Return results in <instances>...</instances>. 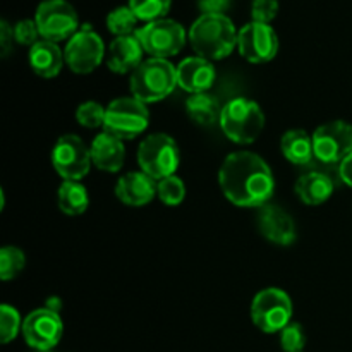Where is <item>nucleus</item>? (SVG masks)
<instances>
[{
    "instance_id": "obj_12",
    "label": "nucleus",
    "mask_w": 352,
    "mask_h": 352,
    "mask_svg": "<svg viewBox=\"0 0 352 352\" xmlns=\"http://www.w3.org/2000/svg\"><path fill=\"white\" fill-rule=\"evenodd\" d=\"M313 151L322 164H342L352 153V126L346 120L322 124L313 133Z\"/></svg>"
},
{
    "instance_id": "obj_19",
    "label": "nucleus",
    "mask_w": 352,
    "mask_h": 352,
    "mask_svg": "<svg viewBox=\"0 0 352 352\" xmlns=\"http://www.w3.org/2000/svg\"><path fill=\"white\" fill-rule=\"evenodd\" d=\"M89 150H91L93 165H96L103 172H119L126 160L124 141L116 136H110L109 133H100L91 141Z\"/></svg>"
},
{
    "instance_id": "obj_18",
    "label": "nucleus",
    "mask_w": 352,
    "mask_h": 352,
    "mask_svg": "<svg viewBox=\"0 0 352 352\" xmlns=\"http://www.w3.org/2000/svg\"><path fill=\"white\" fill-rule=\"evenodd\" d=\"M157 195V181L144 172H129L116 184V196L127 206H144Z\"/></svg>"
},
{
    "instance_id": "obj_6",
    "label": "nucleus",
    "mask_w": 352,
    "mask_h": 352,
    "mask_svg": "<svg viewBox=\"0 0 352 352\" xmlns=\"http://www.w3.org/2000/svg\"><path fill=\"white\" fill-rule=\"evenodd\" d=\"M138 164L141 172L150 175L153 181L175 175L181 164L179 146L167 134H150L144 138L138 148Z\"/></svg>"
},
{
    "instance_id": "obj_13",
    "label": "nucleus",
    "mask_w": 352,
    "mask_h": 352,
    "mask_svg": "<svg viewBox=\"0 0 352 352\" xmlns=\"http://www.w3.org/2000/svg\"><path fill=\"white\" fill-rule=\"evenodd\" d=\"M23 337L34 351H50L64 333L60 315L48 308H38L23 320Z\"/></svg>"
},
{
    "instance_id": "obj_34",
    "label": "nucleus",
    "mask_w": 352,
    "mask_h": 352,
    "mask_svg": "<svg viewBox=\"0 0 352 352\" xmlns=\"http://www.w3.org/2000/svg\"><path fill=\"white\" fill-rule=\"evenodd\" d=\"M14 28H10V24L6 19L0 23V52H2V57H7L12 50L14 43Z\"/></svg>"
},
{
    "instance_id": "obj_11",
    "label": "nucleus",
    "mask_w": 352,
    "mask_h": 352,
    "mask_svg": "<svg viewBox=\"0 0 352 352\" xmlns=\"http://www.w3.org/2000/svg\"><path fill=\"white\" fill-rule=\"evenodd\" d=\"M65 64L76 74H89L95 71L103 58L107 57L105 45L100 34H96L91 28H79L78 33L69 38L67 45L64 48Z\"/></svg>"
},
{
    "instance_id": "obj_17",
    "label": "nucleus",
    "mask_w": 352,
    "mask_h": 352,
    "mask_svg": "<svg viewBox=\"0 0 352 352\" xmlns=\"http://www.w3.org/2000/svg\"><path fill=\"white\" fill-rule=\"evenodd\" d=\"M143 45L140 43L136 34L117 36L107 52V65L116 74H133L143 62Z\"/></svg>"
},
{
    "instance_id": "obj_20",
    "label": "nucleus",
    "mask_w": 352,
    "mask_h": 352,
    "mask_svg": "<svg viewBox=\"0 0 352 352\" xmlns=\"http://www.w3.org/2000/svg\"><path fill=\"white\" fill-rule=\"evenodd\" d=\"M30 65L40 78L50 79L60 72L65 57L64 52L58 48L57 43L48 40H40L36 45L30 48Z\"/></svg>"
},
{
    "instance_id": "obj_4",
    "label": "nucleus",
    "mask_w": 352,
    "mask_h": 352,
    "mask_svg": "<svg viewBox=\"0 0 352 352\" xmlns=\"http://www.w3.org/2000/svg\"><path fill=\"white\" fill-rule=\"evenodd\" d=\"M220 127L232 143L251 144L263 131L265 113L256 102L239 96L222 107Z\"/></svg>"
},
{
    "instance_id": "obj_33",
    "label": "nucleus",
    "mask_w": 352,
    "mask_h": 352,
    "mask_svg": "<svg viewBox=\"0 0 352 352\" xmlns=\"http://www.w3.org/2000/svg\"><path fill=\"white\" fill-rule=\"evenodd\" d=\"M278 14V0H253L251 17L254 23L270 24Z\"/></svg>"
},
{
    "instance_id": "obj_24",
    "label": "nucleus",
    "mask_w": 352,
    "mask_h": 352,
    "mask_svg": "<svg viewBox=\"0 0 352 352\" xmlns=\"http://www.w3.org/2000/svg\"><path fill=\"white\" fill-rule=\"evenodd\" d=\"M58 208L65 213V215H81L86 212L89 205V196L85 186L79 181H64L58 188L57 192Z\"/></svg>"
},
{
    "instance_id": "obj_2",
    "label": "nucleus",
    "mask_w": 352,
    "mask_h": 352,
    "mask_svg": "<svg viewBox=\"0 0 352 352\" xmlns=\"http://www.w3.org/2000/svg\"><path fill=\"white\" fill-rule=\"evenodd\" d=\"M237 33L239 31L226 14H201L192 23L188 38L198 57L212 62L232 54L234 47H237Z\"/></svg>"
},
{
    "instance_id": "obj_28",
    "label": "nucleus",
    "mask_w": 352,
    "mask_h": 352,
    "mask_svg": "<svg viewBox=\"0 0 352 352\" xmlns=\"http://www.w3.org/2000/svg\"><path fill=\"white\" fill-rule=\"evenodd\" d=\"M157 195L164 205L179 206L184 201L186 186L177 175H170L157 182Z\"/></svg>"
},
{
    "instance_id": "obj_25",
    "label": "nucleus",
    "mask_w": 352,
    "mask_h": 352,
    "mask_svg": "<svg viewBox=\"0 0 352 352\" xmlns=\"http://www.w3.org/2000/svg\"><path fill=\"white\" fill-rule=\"evenodd\" d=\"M172 6V0H129V7L136 14L138 21L153 23L165 19Z\"/></svg>"
},
{
    "instance_id": "obj_37",
    "label": "nucleus",
    "mask_w": 352,
    "mask_h": 352,
    "mask_svg": "<svg viewBox=\"0 0 352 352\" xmlns=\"http://www.w3.org/2000/svg\"><path fill=\"white\" fill-rule=\"evenodd\" d=\"M45 308L52 309V311H55V313H60L62 301H60V299H58V298H48L47 306H45Z\"/></svg>"
},
{
    "instance_id": "obj_16",
    "label": "nucleus",
    "mask_w": 352,
    "mask_h": 352,
    "mask_svg": "<svg viewBox=\"0 0 352 352\" xmlns=\"http://www.w3.org/2000/svg\"><path fill=\"white\" fill-rule=\"evenodd\" d=\"M217 78L215 67L203 57H188L177 65V85L184 91L206 93L213 86Z\"/></svg>"
},
{
    "instance_id": "obj_1",
    "label": "nucleus",
    "mask_w": 352,
    "mask_h": 352,
    "mask_svg": "<svg viewBox=\"0 0 352 352\" xmlns=\"http://www.w3.org/2000/svg\"><path fill=\"white\" fill-rule=\"evenodd\" d=\"M219 184L232 205L261 208L274 196L275 179L270 167L253 151H236L223 160Z\"/></svg>"
},
{
    "instance_id": "obj_23",
    "label": "nucleus",
    "mask_w": 352,
    "mask_h": 352,
    "mask_svg": "<svg viewBox=\"0 0 352 352\" xmlns=\"http://www.w3.org/2000/svg\"><path fill=\"white\" fill-rule=\"evenodd\" d=\"M186 112L188 117L198 126H212L220 119L222 109L219 107L217 100L206 93H195L186 100Z\"/></svg>"
},
{
    "instance_id": "obj_3",
    "label": "nucleus",
    "mask_w": 352,
    "mask_h": 352,
    "mask_svg": "<svg viewBox=\"0 0 352 352\" xmlns=\"http://www.w3.org/2000/svg\"><path fill=\"white\" fill-rule=\"evenodd\" d=\"M177 85V67L167 58L150 57L131 74V93L143 103L167 98Z\"/></svg>"
},
{
    "instance_id": "obj_36",
    "label": "nucleus",
    "mask_w": 352,
    "mask_h": 352,
    "mask_svg": "<svg viewBox=\"0 0 352 352\" xmlns=\"http://www.w3.org/2000/svg\"><path fill=\"white\" fill-rule=\"evenodd\" d=\"M339 174L340 179H342L349 188H352V153L347 158H344L342 164L339 165Z\"/></svg>"
},
{
    "instance_id": "obj_31",
    "label": "nucleus",
    "mask_w": 352,
    "mask_h": 352,
    "mask_svg": "<svg viewBox=\"0 0 352 352\" xmlns=\"http://www.w3.org/2000/svg\"><path fill=\"white\" fill-rule=\"evenodd\" d=\"M280 346L285 352H302L306 346L305 330L299 323H289L280 332Z\"/></svg>"
},
{
    "instance_id": "obj_38",
    "label": "nucleus",
    "mask_w": 352,
    "mask_h": 352,
    "mask_svg": "<svg viewBox=\"0 0 352 352\" xmlns=\"http://www.w3.org/2000/svg\"><path fill=\"white\" fill-rule=\"evenodd\" d=\"M34 352H50V351H34Z\"/></svg>"
},
{
    "instance_id": "obj_5",
    "label": "nucleus",
    "mask_w": 352,
    "mask_h": 352,
    "mask_svg": "<svg viewBox=\"0 0 352 352\" xmlns=\"http://www.w3.org/2000/svg\"><path fill=\"white\" fill-rule=\"evenodd\" d=\"M150 124V112L146 103L134 96L116 98L107 105L103 133L124 140H134L146 131Z\"/></svg>"
},
{
    "instance_id": "obj_15",
    "label": "nucleus",
    "mask_w": 352,
    "mask_h": 352,
    "mask_svg": "<svg viewBox=\"0 0 352 352\" xmlns=\"http://www.w3.org/2000/svg\"><path fill=\"white\" fill-rule=\"evenodd\" d=\"M258 229L265 239L278 246H291L298 236L292 217L284 208L270 203L258 212Z\"/></svg>"
},
{
    "instance_id": "obj_21",
    "label": "nucleus",
    "mask_w": 352,
    "mask_h": 352,
    "mask_svg": "<svg viewBox=\"0 0 352 352\" xmlns=\"http://www.w3.org/2000/svg\"><path fill=\"white\" fill-rule=\"evenodd\" d=\"M333 181L323 172H308L296 181L294 191L308 206L323 205L333 195Z\"/></svg>"
},
{
    "instance_id": "obj_8",
    "label": "nucleus",
    "mask_w": 352,
    "mask_h": 352,
    "mask_svg": "<svg viewBox=\"0 0 352 352\" xmlns=\"http://www.w3.org/2000/svg\"><path fill=\"white\" fill-rule=\"evenodd\" d=\"M34 21L43 40L57 41L72 38L79 31L78 12L67 0H45L38 6Z\"/></svg>"
},
{
    "instance_id": "obj_27",
    "label": "nucleus",
    "mask_w": 352,
    "mask_h": 352,
    "mask_svg": "<svg viewBox=\"0 0 352 352\" xmlns=\"http://www.w3.org/2000/svg\"><path fill=\"white\" fill-rule=\"evenodd\" d=\"M26 265V256L23 251L16 246H3L0 250V278L2 280H12L23 272Z\"/></svg>"
},
{
    "instance_id": "obj_22",
    "label": "nucleus",
    "mask_w": 352,
    "mask_h": 352,
    "mask_svg": "<svg viewBox=\"0 0 352 352\" xmlns=\"http://www.w3.org/2000/svg\"><path fill=\"white\" fill-rule=\"evenodd\" d=\"M280 150L285 160L294 165H308L315 158L313 136L302 129H291L282 136Z\"/></svg>"
},
{
    "instance_id": "obj_26",
    "label": "nucleus",
    "mask_w": 352,
    "mask_h": 352,
    "mask_svg": "<svg viewBox=\"0 0 352 352\" xmlns=\"http://www.w3.org/2000/svg\"><path fill=\"white\" fill-rule=\"evenodd\" d=\"M136 24H138V17L136 14L131 10V7H117L113 9L112 12L107 16V28L112 34L117 36H127V34H134L136 33Z\"/></svg>"
},
{
    "instance_id": "obj_29",
    "label": "nucleus",
    "mask_w": 352,
    "mask_h": 352,
    "mask_svg": "<svg viewBox=\"0 0 352 352\" xmlns=\"http://www.w3.org/2000/svg\"><path fill=\"white\" fill-rule=\"evenodd\" d=\"M23 330V322H21L19 311L9 305L0 306V339L2 344H9L14 340Z\"/></svg>"
},
{
    "instance_id": "obj_14",
    "label": "nucleus",
    "mask_w": 352,
    "mask_h": 352,
    "mask_svg": "<svg viewBox=\"0 0 352 352\" xmlns=\"http://www.w3.org/2000/svg\"><path fill=\"white\" fill-rule=\"evenodd\" d=\"M237 48L251 64H265L277 55L278 36L270 24L253 21L237 33Z\"/></svg>"
},
{
    "instance_id": "obj_35",
    "label": "nucleus",
    "mask_w": 352,
    "mask_h": 352,
    "mask_svg": "<svg viewBox=\"0 0 352 352\" xmlns=\"http://www.w3.org/2000/svg\"><path fill=\"white\" fill-rule=\"evenodd\" d=\"M230 6V0H198L201 14H223Z\"/></svg>"
},
{
    "instance_id": "obj_10",
    "label": "nucleus",
    "mask_w": 352,
    "mask_h": 352,
    "mask_svg": "<svg viewBox=\"0 0 352 352\" xmlns=\"http://www.w3.org/2000/svg\"><path fill=\"white\" fill-rule=\"evenodd\" d=\"M91 164V150L78 134L60 136L52 150V165L64 181H81Z\"/></svg>"
},
{
    "instance_id": "obj_32",
    "label": "nucleus",
    "mask_w": 352,
    "mask_h": 352,
    "mask_svg": "<svg viewBox=\"0 0 352 352\" xmlns=\"http://www.w3.org/2000/svg\"><path fill=\"white\" fill-rule=\"evenodd\" d=\"M40 30L36 26V21L34 19H23L19 23H16L14 26V38L19 45H26V47H33L36 45L38 38H40Z\"/></svg>"
},
{
    "instance_id": "obj_30",
    "label": "nucleus",
    "mask_w": 352,
    "mask_h": 352,
    "mask_svg": "<svg viewBox=\"0 0 352 352\" xmlns=\"http://www.w3.org/2000/svg\"><path fill=\"white\" fill-rule=\"evenodd\" d=\"M105 113L107 107H102L98 102H85L76 110V120L82 127L96 129V127H103L105 124Z\"/></svg>"
},
{
    "instance_id": "obj_7",
    "label": "nucleus",
    "mask_w": 352,
    "mask_h": 352,
    "mask_svg": "<svg viewBox=\"0 0 352 352\" xmlns=\"http://www.w3.org/2000/svg\"><path fill=\"white\" fill-rule=\"evenodd\" d=\"M292 301L287 292L277 287L263 289L251 302V320L265 333L282 332L291 323Z\"/></svg>"
},
{
    "instance_id": "obj_9",
    "label": "nucleus",
    "mask_w": 352,
    "mask_h": 352,
    "mask_svg": "<svg viewBox=\"0 0 352 352\" xmlns=\"http://www.w3.org/2000/svg\"><path fill=\"white\" fill-rule=\"evenodd\" d=\"M134 34L143 45V50L155 58H168L177 55L188 38L184 28L167 17L146 23Z\"/></svg>"
}]
</instances>
